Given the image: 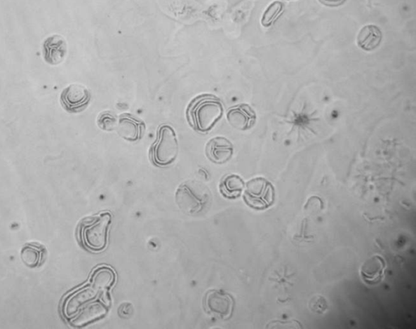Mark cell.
<instances>
[{"mask_svg":"<svg viewBox=\"0 0 416 329\" xmlns=\"http://www.w3.org/2000/svg\"><path fill=\"white\" fill-rule=\"evenodd\" d=\"M244 189V200L250 208L264 210L270 208L274 203V187L264 177L250 180Z\"/></svg>","mask_w":416,"mask_h":329,"instance_id":"8992f818","label":"cell"},{"mask_svg":"<svg viewBox=\"0 0 416 329\" xmlns=\"http://www.w3.org/2000/svg\"><path fill=\"white\" fill-rule=\"evenodd\" d=\"M91 100V94L84 86L72 84L60 95V104L69 113H79L86 109Z\"/></svg>","mask_w":416,"mask_h":329,"instance_id":"52a82bcc","label":"cell"},{"mask_svg":"<svg viewBox=\"0 0 416 329\" xmlns=\"http://www.w3.org/2000/svg\"><path fill=\"white\" fill-rule=\"evenodd\" d=\"M319 1L328 7H338L345 3L346 0H319Z\"/></svg>","mask_w":416,"mask_h":329,"instance_id":"d6986e66","label":"cell"},{"mask_svg":"<svg viewBox=\"0 0 416 329\" xmlns=\"http://www.w3.org/2000/svg\"><path fill=\"white\" fill-rule=\"evenodd\" d=\"M177 203L184 213L196 214L206 208L210 200L209 189L197 182H187L177 189Z\"/></svg>","mask_w":416,"mask_h":329,"instance_id":"5b68a950","label":"cell"},{"mask_svg":"<svg viewBox=\"0 0 416 329\" xmlns=\"http://www.w3.org/2000/svg\"><path fill=\"white\" fill-rule=\"evenodd\" d=\"M224 114L222 102L212 94H201L189 102L186 111L189 125L195 131L207 133Z\"/></svg>","mask_w":416,"mask_h":329,"instance_id":"7a4b0ae2","label":"cell"},{"mask_svg":"<svg viewBox=\"0 0 416 329\" xmlns=\"http://www.w3.org/2000/svg\"><path fill=\"white\" fill-rule=\"evenodd\" d=\"M283 4L279 1L271 3L269 6L267 8L263 18H262V25L265 27H270V25L274 24L277 18L281 16V14L283 12Z\"/></svg>","mask_w":416,"mask_h":329,"instance_id":"e0dca14e","label":"cell"},{"mask_svg":"<svg viewBox=\"0 0 416 329\" xmlns=\"http://www.w3.org/2000/svg\"><path fill=\"white\" fill-rule=\"evenodd\" d=\"M116 130L122 138L130 142L141 140L146 130V125L140 118L130 114L123 113L118 116Z\"/></svg>","mask_w":416,"mask_h":329,"instance_id":"ba28073f","label":"cell"},{"mask_svg":"<svg viewBox=\"0 0 416 329\" xmlns=\"http://www.w3.org/2000/svg\"><path fill=\"white\" fill-rule=\"evenodd\" d=\"M118 116L111 111L102 112L97 118L98 126L104 131L116 130Z\"/></svg>","mask_w":416,"mask_h":329,"instance_id":"ac0fdd59","label":"cell"},{"mask_svg":"<svg viewBox=\"0 0 416 329\" xmlns=\"http://www.w3.org/2000/svg\"><path fill=\"white\" fill-rule=\"evenodd\" d=\"M44 249L39 246L27 245L24 246L20 257L23 263L29 267H37L42 263Z\"/></svg>","mask_w":416,"mask_h":329,"instance_id":"2e32d148","label":"cell"},{"mask_svg":"<svg viewBox=\"0 0 416 329\" xmlns=\"http://www.w3.org/2000/svg\"><path fill=\"white\" fill-rule=\"evenodd\" d=\"M205 303L210 311L223 317L229 316L232 311V298L222 291H209Z\"/></svg>","mask_w":416,"mask_h":329,"instance_id":"7c38bea8","label":"cell"},{"mask_svg":"<svg viewBox=\"0 0 416 329\" xmlns=\"http://www.w3.org/2000/svg\"><path fill=\"white\" fill-rule=\"evenodd\" d=\"M179 145L177 133L168 125L158 128L156 140L150 149V159L159 167H166L175 161L178 156Z\"/></svg>","mask_w":416,"mask_h":329,"instance_id":"3957f363","label":"cell"},{"mask_svg":"<svg viewBox=\"0 0 416 329\" xmlns=\"http://www.w3.org/2000/svg\"><path fill=\"white\" fill-rule=\"evenodd\" d=\"M115 279V272L110 267L102 266L92 274L90 286L100 294L106 295L107 290L114 284Z\"/></svg>","mask_w":416,"mask_h":329,"instance_id":"5bb4252c","label":"cell"},{"mask_svg":"<svg viewBox=\"0 0 416 329\" xmlns=\"http://www.w3.org/2000/svg\"><path fill=\"white\" fill-rule=\"evenodd\" d=\"M244 188L245 182L238 175H228L220 184V190L229 199L239 197Z\"/></svg>","mask_w":416,"mask_h":329,"instance_id":"9a60e30c","label":"cell"},{"mask_svg":"<svg viewBox=\"0 0 416 329\" xmlns=\"http://www.w3.org/2000/svg\"><path fill=\"white\" fill-rule=\"evenodd\" d=\"M68 51L62 36L54 34L46 39L43 43V55L46 62L51 65L62 63Z\"/></svg>","mask_w":416,"mask_h":329,"instance_id":"30bf717a","label":"cell"},{"mask_svg":"<svg viewBox=\"0 0 416 329\" xmlns=\"http://www.w3.org/2000/svg\"><path fill=\"white\" fill-rule=\"evenodd\" d=\"M382 40V32L377 25H368L363 27L357 36V44L366 51H372L379 47Z\"/></svg>","mask_w":416,"mask_h":329,"instance_id":"4fadbf2b","label":"cell"},{"mask_svg":"<svg viewBox=\"0 0 416 329\" xmlns=\"http://www.w3.org/2000/svg\"><path fill=\"white\" fill-rule=\"evenodd\" d=\"M206 154L210 161L224 163L232 158L234 146L232 142L224 137H215L208 142Z\"/></svg>","mask_w":416,"mask_h":329,"instance_id":"8fae6325","label":"cell"},{"mask_svg":"<svg viewBox=\"0 0 416 329\" xmlns=\"http://www.w3.org/2000/svg\"><path fill=\"white\" fill-rule=\"evenodd\" d=\"M111 220V214L106 213L82 222L80 227V239L86 248L95 252L106 248L107 231Z\"/></svg>","mask_w":416,"mask_h":329,"instance_id":"277c9868","label":"cell"},{"mask_svg":"<svg viewBox=\"0 0 416 329\" xmlns=\"http://www.w3.org/2000/svg\"><path fill=\"white\" fill-rule=\"evenodd\" d=\"M107 296L93 288L86 286L67 298L64 305L65 316L72 325L82 326L106 315Z\"/></svg>","mask_w":416,"mask_h":329,"instance_id":"6da1fadb","label":"cell"},{"mask_svg":"<svg viewBox=\"0 0 416 329\" xmlns=\"http://www.w3.org/2000/svg\"><path fill=\"white\" fill-rule=\"evenodd\" d=\"M256 113L249 105H235L227 112V120L236 130L246 131L255 125Z\"/></svg>","mask_w":416,"mask_h":329,"instance_id":"9c48e42d","label":"cell"}]
</instances>
